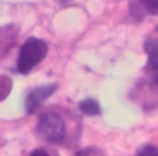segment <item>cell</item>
<instances>
[{"instance_id":"obj_1","label":"cell","mask_w":158,"mask_h":156,"mask_svg":"<svg viewBox=\"0 0 158 156\" xmlns=\"http://www.w3.org/2000/svg\"><path fill=\"white\" fill-rule=\"evenodd\" d=\"M48 54V45L44 39L30 37L27 41L21 45L20 54L17 59V69L20 73L27 75L35 68L36 65L44 60Z\"/></svg>"},{"instance_id":"obj_2","label":"cell","mask_w":158,"mask_h":156,"mask_svg":"<svg viewBox=\"0 0 158 156\" xmlns=\"http://www.w3.org/2000/svg\"><path fill=\"white\" fill-rule=\"evenodd\" d=\"M39 136L49 144H62L66 138V125L63 118L56 113L41 115L36 125Z\"/></svg>"},{"instance_id":"obj_3","label":"cell","mask_w":158,"mask_h":156,"mask_svg":"<svg viewBox=\"0 0 158 156\" xmlns=\"http://www.w3.org/2000/svg\"><path fill=\"white\" fill-rule=\"evenodd\" d=\"M55 90H56V84H44V86H39L36 89H34L28 94L27 101H25V107H27L28 114H34L38 110L39 105L53 94Z\"/></svg>"},{"instance_id":"obj_4","label":"cell","mask_w":158,"mask_h":156,"mask_svg":"<svg viewBox=\"0 0 158 156\" xmlns=\"http://www.w3.org/2000/svg\"><path fill=\"white\" fill-rule=\"evenodd\" d=\"M144 51L148 55V69L158 70V38L147 39Z\"/></svg>"},{"instance_id":"obj_5","label":"cell","mask_w":158,"mask_h":156,"mask_svg":"<svg viewBox=\"0 0 158 156\" xmlns=\"http://www.w3.org/2000/svg\"><path fill=\"white\" fill-rule=\"evenodd\" d=\"M78 108L83 114L85 115H99L101 114V107L99 104L93 99H85L78 104Z\"/></svg>"},{"instance_id":"obj_6","label":"cell","mask_w":158,"mask_h":156,"mask_svg":"<svg viewBox=\"0 0 158 156\" xmlns=\"http://www.w3.org/2000/svg\"><path fill=\"white\" fill-rule=\"evenodd\" d=\"M11 87H13V83L10 80V78L0 75V101L9 96L10 91H11Z\"/></svg>"},{"instance_id":"obj_7","label":"cell","mask_w":158,"mask_h":156,"mask_svg":"<svg viewBox=\"0 0 158 156\" xmlns=\"http://www.w3.org/2000/svg\"><path fill=\"white\" fill-rule=\"evenodd\" d=\"M140 4L144 11L148 13V14H158V0H140Z\"/></svg>"},{"instance_id":"obj_8","label":"cell","mask_w":158,"mask_h":156,"mask_svg":"<svg viewBox=\"0 0 158 156\" xmlns=\"http://www.w3.org/2000/svg\"><path fill=\"white\" fill-rule=\"evenodd\" d=\"M74 156H106V155L98 148H85V149L78 150Z\"/></svg>"},{"instance_id":"obj_9","label":"cell","mask_w":158,"mask_h":156,"mask_svg":"<svg viewBox=\"0 0 158 156\" xmlns=\"http://www.w3.org/2000/svg\"><path fill=\"white\" fill-rule=\"evenodd\" d=\"M137 156H158V148L152 146V145H146L139 150Z\"/></svg>"},{"instance_id":"obj_10","label":"cell","mask_w":158,"mask_h":156,"mask_svg":"<svg viewBox=\"0 0 158 156\" xmlns=\"http://www.w3.org/2000/svg\"><path fill=\"white\" fill-rule=\"evenodd\" d=\"M30 156H49V153L44 149H35Z\"/></svg>"},{"instance_id":"obj_11","label":"cell","mask_w":158,"mask_h":156,"mask_svg":"<svg viewBox=\"0 0 158 156\" xmlns=\"http://www.w3.org/2000/svg\"><path fill=\"white\" fill-rule=\"evenodd\" d=\"M152 83H154V84H155V87L158 89V73L154 76V79H152Z\"/></svg>"}]
</instances>
